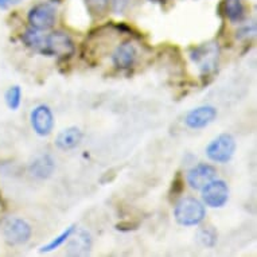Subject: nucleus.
<instances>
[{
    "mask_svg": "<svg viewBox=\"0 0 257 257\" xmlns=\"http://www.w3.org/2000/svg\"><path fill=\"white\" fill-rule=\"evenodd\" d=\"M74 232H76V225H70L69 228H66V230H63L59 236L55 237L54 240H51L49 244L43 245L42 248L39 249V253H49L55 250V249H58L66 241H69V238L72 237V234H74Z\"/></svg>",
    "mask_w": 257,
    "mask_h": 257,
    "instance_id": "nucleus-16",
    "label": "nucleus"
},
{
    "mask_svg": "<svg viewBox=\"0 0 257 257\" xmlns=\"http://www.w3.org/2000/svg\"><path fill=\"white\" fill-rule=\"evenodd\" d=\"M256 34V25L252 23L250 26H244L242 29L237 31V39H248Z\"/></svg>",
    "mask_w": 257,
    "mask_h": 257,
    "instance_id": "nucleus-23",
    "label": "nucleus"
},
{
    "mask_svg": "<svg viewBox=\"0 0 257 257\" xmlns=\"http://www.w3.org/2000/svg\"><path fill=\"white\" fill-rule=\"evenodd\" d=\"M236 151V140L230 134H221L213 139L206 147V155L215 163H228Z\"/></svg>",
    "mask_w": 257,
    "mask_h": 257,
    "instance_id": "nucleus-5",
    "label": "nucleus"
},
{
    "mask_svg": "<svg viewBox=\"0 0 257 257\" xmlns=\"http://www.w3.org/2000/svg\"><path fill=\"white\" fill-rule=\"evenodd\" d=\"M55 170V162L53 159V156L47 155H41L34 162L30 165V173L31 175L38 179H47L53 175Z\"/></svg>",
    "mask_w": 257,
    "mask_h": 257,
    "instance_id": "nucleus-13",
    "label": "nucleus"
},
{
    "mask_svg": "<svg viewBox=\"0 0 257 257\" xmlns=\"http://www.w3.org/2000/svg\"><path fill=\"white\" fill-rule=\"evenodd\" d=\"M6 104L11 110H17L19 106H21L22 102V89L21 86L18 85H14L11 88H9V90L6 92L5 94Z\"/></svg>",
    "mask_w": 257,
    "mask_h": 257,
    "instance_id": "nucleus-20",
    "label": "nucleus"
},
{
    "mask_svg": "<svg viewBox=\"0 0 257 257\" xmlns=\"http://www.w3.org/2000/svg\"><path fill=\"white\" fill-rule=\"evenodd\" d=\"M30 122H31V126L35 134L45 138V136L50 135L54 128V116L49 106L41 104L31 110Z\"/></svg>",
    "mask_w": 257,
    "mask_h": 257,
    "instance_id": "nucleus-8",
    "label": "nucleus"
},
{
    "mask_svg": "<svg viewBox=\"0 0 257 257\" xmlns=\"http://www.w3.org/2000/svg\"><path fill=\"white\" fill-rule=\"evenodd\" d=\"M191 61L198 66L202 77H209L218 66L219 47L218 43L210 42L193 49L190 53Z\"/></svg>",
    "mask_w": 257,
    "mask_h": 257,
    "instance_id": "nucleus-4",
    "label": "nucleus"
},
{
    "mask_svg": "<svg viewBox=\"0 0 257 257\" xmlns=\"http://www.w3.org/2000/svg\"><path fill=\"white\" fill-rule=\"evenodd\" d=\"M132 0H110V7L114 14H124Z\"/></svg>",
    "mask_w": 257,
    "mask_h": 257,
    "instance_id": "nucleus-22",
    "label": "nucleus"
},
{
    "mask_svg": "<svg viewBox=\"0 0 257 257\" xmlns=\"http://www.w3.org/2000/svg\"><path fill=\"white\" fill-rule=\"evenodd\" d=\"M22 42L25 43L26 46L31 49V50L37 51V53H42L43 49V37L39 34V31L34 29H29L25 34L22 35Z\"/></svg>",
    "mask_w": 257,
    "mask_h": 257,
    "instance_id": "nucleus-17",
    "label": "nucleus"
},
{
    "mask_svg": "<svg viewBox=\"0 0 257 257\" xmlns=\"http://www.w3.org/2000/svg\"><path fill=\"white\" fill-rule=\"evenodd\" d=\"M197 240L202 246L214 248L217 240H218V233L213 226H203V228L198 229V232H197Z\"/></svg>",
    "mask_w": 257,
    "mask_h": 257,
    "instance_id": "nucleus-18",
    "label": "nucleus"
},
{
    "mask_svg": "<svg viewBox=\"0 0 257 257\" xmlns=\"http://www.w3.org/2000/svg\"><path fill=\"white\" fill-rule=\"evenodd\" d=\"M201 191H202L203 202L206 203V206L219 209L228 202L229 186L222 179H213L205 187H202Z\"/></svg>",
    "mask_w": 257,
    "mask_h": 257,
    "instance_id": "nucleus-7",
    "label": "nucleus"
},
{
    "mask_svg": "<svg viewBox=\"0 0 257 257\" xmlns=\"http://www.w3.org/2000/svg\"><path fill=\"white\" fill-rule=\"evenodd\" d=\"M9 7V0H0V10H7Z\"/></svg>",
    "mask_w": 257,
    "mask_h": 257,
    "instance_id": "nucleus-25",
    "label": "nucleus"
},
{
    "mask_svg": "<svg viewBox=\"0 0 257 257\" xmlns=\"http://www.w3.org/2000/svg\"><path fill=\"white\" fill-rule=\"evenodd\" d=\"M174 217L182 226H197L206 217V209L199 199L185 197L178 201L174 209Z\"/></svg>",
    "mask_w": 257,
    "mask_h": 257,
    "instance_id": "nucleus-1",
    "label": "nucleus"
},
{
    "mask_svg": "<svg viewBox=\"0 0 257 257\" xmlns=\"http://www.w3.org/2000/svg\"><path fill=\"white\" fill-rule=\"evenodd\" d=\"M152 2H158V3H166L167 0H152Z\"/></svg>",
    "mask_w": 257,
    "mask_h": 257,
    "instance_id": "nucleus-27",
    "label": "nucleus"
},
{
    "mask_svg": "<svg viewBox=\"0 0 257 257\" xmlns=\"http://www.w3.org/2000/svg\"><path fill=\"white\" fill-rule=\"evenodd\" d=\"M81 142H82V132L80 128L69 126L57 135L54 144L61 151H69V150H74L76 147H78Z\"/></svg>",
    "mask_w": 257,
    "mask_h": 257,
    "instance_id": "nucleus-12",
    "label": "nucleus"
},
{
    "mask_svg": "<svg viewBox=\"0 0 257 257\" xmlns=\"http://www.w3.org/2000/svg\"><path fill=\"white\" fill-rule=\"evenodd\" d=\"M21 2H23V0H9V5L10 6H15V5H19Z\"/></svg>",
    "mask_w": 257,
    "mask_h": 257,
    "instance_id": "nucleus-26",
    "label": "nucleus"
},
{
    "mask_svg": "<svg viewBox=\"0 0 257 257\" xmlns=\"http://www.w3.org/2000/svg\"><path fill=\"white\" fill-rule=\"evenodd\" d=\"M139 226V223L136 222H120L116 225V229L120 230V232H130V230H135Z\"/></svg>",
    "mask_w": 257,
    "mask_h": 257,
    "instance_id": "nucleus-24",
    "label": "nucleus"
},
{
    "mask_svg": "<svg viewBox=\"0 0 257 257\" xmlns=\"http://www.w3.org/2000/svg\"><path fill=\"white\" fill-rule=\"evenodd\" d=\"M185 189V181L182 179V175L179 173L177 174V177L174 178L173 185H171V190H170V198H175L179 194H182V191Z\"/></svg>",
    "mask_w": 257,
    "mask_h": 257,
    "instance_id": "nucleus-21",
    "label": "nucleus"
},
{
    "mask_svg": "<svg viewBox=\"0 0 257 257\" xmlns=\"http://www.w3.org/2000/svg\"><path fill=\"white\" fill-rule=\"evenodd\" d=\"M70 242L68 245V254H72V256H84V254H88L89 250H90V246H92V237L88 232L85 230H81L76 234L69 238Z\"/></svg>",
    "mask_w": 257,
    "mask_h": 257,
    "instance_id": "nucleus-14",
    "label": "nucleus"
},
{
    "mask_svg": "<svg viewBox=\"0 0 257 257\" xmlns=\"http://www.w3.org/2000/svg\"><path fill=\"white\" fill-rule=\"evenodd\" d=\"M217 117V109L211 105H202L191 109L186 114L185 124L191 130H201L205 128Z\"/></svg>",
    "mask_w": 257,
    "mask_h": 257,
    "instance_id": "nucleus-10",
    "label": "nucleus"
},
{
    "mask_svg": "<svg viewBox=\"0 0 257 257\" xmlns=\"http://www.w3.org/2000/svg\"><path fill=\"white\" fill-rule=\"evenodd\" d=\"M223 13L232 23H241L245 19L244 0H223Z\"/></svg>",
    "mask_w": 257,
    "mask_h": 257,
    "instance_id": "nucleus-15",
    "label": "nucleus"
},
{
    "mask_svg": "<svg viewBox=\"0 0 257 257\" xmlns=\"http://www.w3.org/2000/svg\"><path fill=\"white\" fill-rule=\"evenodd\" d=\"M27 19L31 29L37 31H47L55 25L57 13L50 3H39L30 10Z\"/></svg>",
    "mask_w": 257,
    "mask_h": 257,
    "instance_id": "nucleus-6",
    "label": "nucleus"
},
{
    "mask_svg": "<svg viewBox=\"0 0 257 257\" xmlns=\"http://www.w3.org/2000/svg\"><path fill=\"white\" fill-rule=\"evenodd\" d=\"M217 177V170L206 163H199L194 166L187 173V183L193 190H201L210 181Z\"/></svg>",
    "mask_w": 257,
    "mask_h": 257,
    "instance_id": "nucleus-11",
    "label": "nucleus"
},
{
    "mask_svg": "<svg viewBox=\"0 0 257 257\" xmlns=\"http://www.w3.org/2000/svg\"><path fill=\"white\" fill-rule=\"evenodd\" d=\"M0 233L9 245H23L30 240L33 229L26 219L5 217L0 219Z\"/></svg>",
    "mask_w": 257,
    "mask_h": 257,
    "instance_id": "nucleus-2",
    "label": "nucleus"
},
{
    "mask_svg": "<svg viewBox=\"0 0 257 257\" xmlns=\"http://www.w3.org/2000/svg\"><path fill=\"white\" fill-rule=\"evenodd\" d=\"M74 53H76L74 42L66 33L54 31L47 37H43V49L41 54L66 59L72 57Z\"/></svg>",
    "mask_w": 257,
    "mask_h": 257,
    "instance_id": "nucleus-3",
    "label": "nucleus"
},
{
    "mask_svg": "<svg viewBox=\"0 0 257 257\" xmlns=\"http://www.w3.org/2000/svg\"><path fill=\"white\" fill-rule=\"evenodd\" d=\"M88 13L94 19H100L106 14L109 7V0H85Z\"/></svg>",
    "mask_w": 257,
    "mask_h": 257,
    "instance_id": "nucleus-19",
    "label": "nucleus"
},
{
    "mask_svg": "<svg viewBox=\"0 0 257 257\" xmlns=\"http://www.w3.org/2000/svg\"><path fill=\"white\" fill-rule=\"evenodd\" d=\"M138 59V50L132 41L120 43L112 54V62L120 70H128L135 66Z\"/></svg>",
    "mask_w": 257,
    "mask_h": 257,
    "instance_id": "nucleus-9",
    "label": "nucleus"
}]
</instances>
